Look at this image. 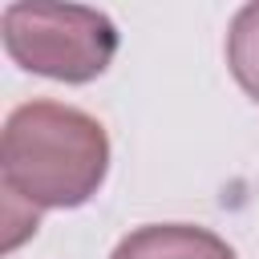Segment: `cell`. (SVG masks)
<instances>
[{"label":"cell","mask_w":259,"mask_h":259,"mask_svg":"<svg viewBox=\"0 0 259 259\" xmlns=\"http://www.w3.org/2000/svg\"><path fill=\"white\" fill-rule=\"evenodd\" d=\"M4 53L36 73L65 85H85L101 77L117 53V28L105 12L85 4L16 0L0 12Z\"/></svg>","instance_id":"7a4b0ae2"},{"label":"cell","mask_w":259,"mask_h":259,"mask_svg":"<svg viewBox=\"0 0 259 259\" xmlns=\"http://www.w3.org/2000/svg\"><path fill=\"white\" fill-rule=\"evenodd\" d=\"M227 65L239 89L259 105V0L235 12L231 32H227Z\"/></svg>","instance_id":"277c9868"},{"label":"cell","mask_w":259,"mask_h":259,"mask_svg":"<svg viewBox=\"0 0 259 259\" xmlns=\"http://www.w3.org/2000/svg\"><path fill=\"white\" fill-rule=\"evenodd\" d=\"M0 174L32 210L85 206L109 174L105 125L65 101H24L4 121Z\"/></svg>","instance_id":"6da1fadb"},{"label":"cell","mask_w":259,"mask_h":259,"mask_svg":"<svg viewBox=\"0 0 259 259\" xmlns=\"http://www.w3.org/2000/svg\"><path fill=\"white\" fill-rule=\"evenodd\" d=\"M109 259H235L227 239L190 223H150L130 231Z\"/></svg>","instance_id":"3957f363"}]
</instances>
